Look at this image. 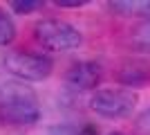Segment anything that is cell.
Instances as JSON below:
<instances>
[{
    "mask_svg": "<svg viewBox=\"0 0 150 135\" xmlns=\"http://www.w3.org/2000/svg\"><path fill=\"white\" fill-rule=\"evenodd\" d=\"M40 119L36 92L25 81L0 84V124L7 126H31Z\"/></svg>",
    "mask_w": 150,
    "mask_h": 135,
    "instance_id": "1",
    "label": "cell"
},
{
    "mask_svg": "<svg viewBox=\"0 0 150 135\" xmlns=\"http://www.w3.org/2000/svg\"><path fill=\"white\" fill-rule=\"evenodd\" d=\"M34 34H36L38 43L45 50H52V52H69L74 47H79L83 41L81 32L72 23L58 20V18L38 20L36 27H34Z\"/></svg>",
    "mask_w": 150,
    "mask_h": 135,
    "instance_id": "2",
    "label": "cell"
},
{
    "mask_svg": "<svg viewBox=\"0 0 150 135\" xmlns=\"http://www.w3.org/2000/svg\"><path fill=\"white\" fill-rule=\"evenodd\" d=\"M134 106H137V95L130 88H101L90 99V108L108 119H121L132 115Z\"/></svg>",
    "mask_w": 150,
    "mask_h": 135,
    "instance_id": "3",
    "label": "cell"
},
{
    "mask_svg": "<svg viewBox=\"0 0 150 135\" xmlns=\"http://www.w3.org/2000/svg\"><path fill=\"white\" fill-rule=\"evenodd\" d=\"M5 68L9 74L18 77L20 81H43L52 74L54 61L47 54L34 52H9L5 56Z\"/></svg>",
    "mask_w": 150,
    "mask_h": 135,
    "instance_id": "4",
    "label": "cell"
},
{
    "mask_svg": "<svg viewBox=\"0 0 150 135\" xmlns=\"http://www.w3.org/2000/svg\"><path fill=\"white\" fill-rule=\"evenodd\" d=\"M101 77H103V70H101L99 63H94V61H79V63H74L67 70L65 81L76 90H94L101 84Z\"/></svg>",
    "mask_w": 150,
    "mask_h": 135,
    "instance_id": "5",
    "label": "cell"
},
{
    "mask_svg": "<svg viewBox=\"0 0 150 135\" xmlns=\"http://www.w3.org/2000/svg\"><path fill=\"white\" fill-rule=\"evenodd\" d=\"M117 79L123 86H144L150 79V68L141 61H125L117 72Z\"/></svg>",
    "mask_w": 150,
    "mask_h": 135,
    "instance_id": "6",
    "label": "cell"
},
{
    "mask_svg": "<svg viewBox=\"0 0 150 135\" xmlns=\"http://www.w3.org/2000/svg\"><path fill=\"white\" fill-rule=\"evenodd\" d=\"M110 9L121 16H146L150 18V0H119L110 2Z\"/></svg>",
    "mask_w": 150,
    "mask_h": 135,
    "instance_id": "7",
    "label": "cell"
},
{
    "mask_svg": "<svg viewBox=\"0 0 150 135\" xmlns=\"http://www.w3.org/2000/svg\"><path fill=\"white\" fill-rule=\"evenodd\" d=\"M130 41L132 45L141 52H150V18L144 20V23H139L130 34Z\"/></svg>",
    "mask_w": 150,
    "mask_h": 135,
    "instance_id": "8",
    "label": "cell"
},
{
    "mask_svg": "<svg viewBox=\"0 0 150 135\" xmlns=\"http://www.w3.org/2000/svg\"><path fill=\"white\" fill-rule=\"evenodd\" d=\"M16 39V25H13V18L5 9H0V45H9Z\"/></svg>",
    "mask_w": 150,
    "mask_h": 135,
    "instance_id": "9",
    "label": "cell"
},
{
    "mask_svg": "<svg viewBox=\"0 0 150 135\" xmlns=\"http://www.w3.org/2000/svg\"><path fill=\"white\" fill-rule=\"evenodd\" d=\"M40 7H43V2H38V0H13L11 2V9L16 14H31Z\"/></svg>",
    "mask_w": 150,
    "mask_h": 135,
    "instance_id": "10",
    "label": "cell"
},
{
    "mask_svg": "<svg viewBox=\"0 0 150 135\" xmlns=\"http://www.w3.org/2000/svg\"><path fill=\"white\" fill-rule=\"evenodd\" d=\"M134 126H137V131L141 135H150V106L141 113V115L137 117V122H134Z\"/></svg>",
    "mask_w": 150,
    "mask_h": 135,
    "instance_id": "11",
    "label": "cell"
},
{
    "mask_svg": "<svg viewBox=\"0 0 150 135\" xmlns=\"http://www.w3.org/2000/svg\"><path fill=\"white\" fill-rule=\"evenodd\" d=\"M76 135H99V129H96V126H92V124H88V126H83Z\"/></svg>",
    "mask_w": 150,
    "mask_h": 135,
    "instance_id": "12",
    "label": "cell"
},
{
    "mask_svg": "<svg viewBox=\"0 0 150 135\" xmlns=\"http://www.w3.org/2000/svg\"><path fill=\"white\" fill-rule=\"evenodd\" d=\"M83 2H56V7H81Z\"/></svg>",
    "mask_w": 150,
    "mask_h": 135,
    "instance_id": "13",
    "label": "cell"
},
{
    "mask_svg": "<svg viewBox=\"0 0 150 135\" xmlns=\"http://www.w3.org/2000/svg\"><path fill=\"white\" fill-rule=\"evenodd\" d=\"M108 135H123V133H119V131H114V133H108Z\"/></svg>",
    "mask_w": 150,
    "mask_h": 135,
    "instance_id": "14",
    "label": "cell"
}]
</instances>
